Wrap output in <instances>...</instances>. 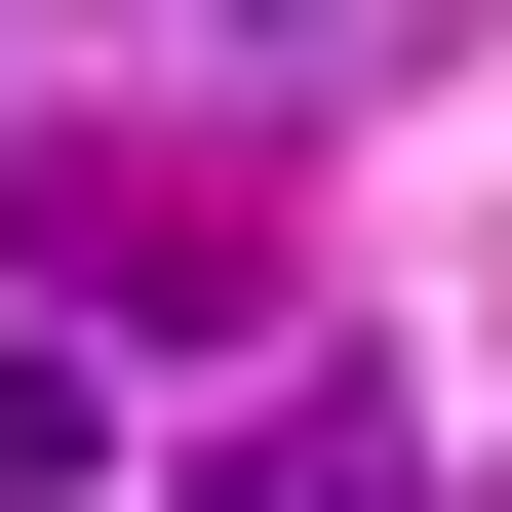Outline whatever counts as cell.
I'll return each instance as SVG.
<instances>
[{
  "label": "cell",
  "instance_id": "cell-1",
  "mask_svg": "<svg viewBox=\"0 0 512 512\" xmlns=\"http://www.w3.org/2000/svg\"><path fill=\"white\" fill-rule=\"evenodd\" d=\"M197 512H434V434H394V394L316 355V394H276V434H237V473H197Z\"/></svg>",
  "mask_w": 512,
  "mask_h": 512
},
{
  "label": "cell",
  "instance_id": "cell-2",
  "mask_svg": "<svg viewBox=\"0 0 512 512\" xmlns=\"http://www.w3.org/2000/svg\"><path fill=\"white\" fill-rule=\"evenodd\" d=\"M79 473H119V394H79L40 316H0V512H79Z\"/></svg>",
  "mask_w": 512,
  "mask_h": 512
},
{
  "label": "cell",
  "instance_id": "cell-3",
  "mask_svg": "<svg viewBox=\"0 0 512 512\" xmlns=\"http://www.w3.org/2000/svg\"><path fill=\"white\" fill-rule=\"evenodd\" d=\"M197 40H473V0H197Z\"/></svg>",
  "mask_w": 512,
  "mask_h": 512
}]
</instances>
